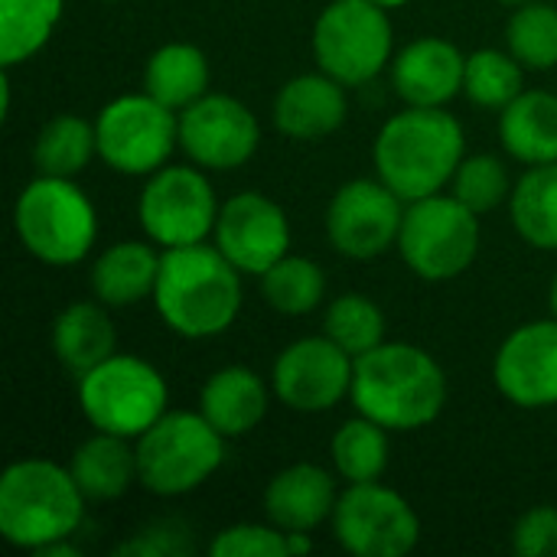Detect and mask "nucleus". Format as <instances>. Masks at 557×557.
<instances>
[{
	"mask_svg": "<svg viewBox=\"0 0 557 557\" xmlns=\"http://www.w3.org/2000/svg\"><path fill=\"white\" fill-rule=\"evenodd\" d=\"M349 398L385 431H421L444 411L447 375L428 349L382 343L356 359Z\"/></svg>",
	"mask_w": 557,
	"mask_h": 557,
	"instance_id": "obj_1",
	"label": "nucleus"
},
{
	"mask_svg": "<svg viewBox=\"0 0 557 557\" xmlns=\"http://www.w3.org/2000/svg\"><path fill=\"white\" fill-rule=\"evenodd\" d=\"M153 304L176 336L212 339L225 333L242 310V271L206 242L163 248Z\"/></svg>",
	"mask_w": 557,
	"mask_h": 557,
	"instance_id": "obj_2",
	"label": "nucleus"
},
{
	"mask_svg": "<svg viewBox=\"0 0 557 557\" xmlns=\"http://www.w3.org/2000/svg\"><path fill=\"white\" fill-rule=\"evenodd\" d=\"M375 173L405 202L441 193L463 160V127L444 108H405L375 137Z\"/></svg>",
	"mask_w": 557,
	"mask_h": 557,
	"instance_id": "obj_3",
	"label": "nucleus"
},
{
	"mask_svg": "<svg viewBox=\"0 0 557 557\" xmlns=\"http://www.w3.org/2000/svg\"><path fill=\"white\" fill-rule=\"evenodd\" d=\"M85 503L69 467L52 460H16L0 476V535L13 548L36 555L78 532Z\"/></svg>",
	"mask_w": 557,
	"mask_h": 557,
	"instance_id": "obj_4",
	"label": "nucleus"
},
{
	"mask_svg": "<svg viewBox=\"0 0 557 557\" xmlns=\"http://www.w3.org/2000/svg\"><path fill=\"white\" fill-rule=\"evenodd\" d=\"M13 228L20 245L42 264H78L95 238L98 215L82 186L69 176H36L13 206Z\"/></svg>",
	"mask_w": 557,
	"mask_h": 557,
	"instance_id": "obj_5",
	"label": "nucleus"
},
{
	"mask_svg": "<svg viewBox=\"0 0 557 557\" xmlns=\"http://www.w3.org/2000/svg\"><path fill=\"white\" fill-rule=\"evenodd\" d=\"M137 480L153 496L199 490L225 460V437L202 411H166L137 441Z\"/></svg>",
	"mask_w": 557,
	"mask_h": 557,
	"instance_id": "obj_6",
	"label": "nucleus"
},
{
	"mask_svg": "<svg viewBox=\"0 0 557 557\" xmlns=\"http://www.w3.org/2000/svg\"><path fill=\"white\" fill-rule=\"evenodd\" d=\"M163 375L137 356H111L78 379V408L95 431L137 441L166 414Z\"/></svg>",
	"mask_w": 557,
	"mask_h": 557,
	"instance_id": "obj_7",
	"label": "nucleus"
},
{
	"mask_svg": "<svg viewBox=\"0 0 557 557\" xmlns=\"http://www.w3.org/2000/svg\"><path fill=\"white\" fill-rule=\"evenodd\" d=\"M398 251L421 281H454L476 261L480 219L454 193H434L405 206Z\"/></svg>",
	"mask_w": 557,
	"mask_h": 557,
	"instance_id": "obj_8",
	"label": "nucleus"
},
{
	"mask_svg": "<svg viewBox=\"0 0 557 557\" xmlns=\"http://www.w3.org/2000/svg\"><path fill=\"white\" fill-rule=\"evenodd\" d=\"M392 42L388 7L375 0H333L313 23V55L346 88L382 75L392 62Z\"/></svg>",
	"mask_w": 557,
	"mask_h": 557,
	"instance_id": "obj_9",
	"label": "nucleus"
},
{
	"mask_svg": "<svg viewBox=\"0 0 557 557\" xmlns=\"http://www.w3.org/2000/svg\"><path fill=\"white\" fill-rule=\"evenodd\" d=\"M98 157L124 176H150L180 147V114L153 95H121L95 117Z\"/></svg>",
	"mask_w": 557,
	"mask_h": 557,
	"instance_id": "obj_10",
	"label": "nucleus"
},
{
	"mask_svg": "<svg viewBox=\"0 0 557 557\" xmlns=\"http://www.w3.org/2000/svg\"><path fill=\"white\" fill-rule=\"evenodd\" d=\"M219 202L202 166H160L150 173L137 215L147 238L160 248L199 245L215 232Z\"/></svg>",
	"mask_w": 557,
	"mask_h": 557,
	"instance_id": "obj_11",
	"label": "nucleus"
},
{
	"mask_svg": "<svg viewBox=\"0 0 557 557\" xmlns=\"http://www.w3.org/2000/svg\"><path fill=\"white\" fill-rule=\"evenodd\" d=\"M333 535L356 557H405L421 542V519L411 503L375 483H349L333 509Z\"/></svg>",
	"mask_w": 557,
	"mask_h": 557,
	"instance_id": "obj_12",
	"label": "nucleus"
},
{
	"mask_svg": "<svg viewBox=\"0 0 557 557\" xmlns=\"http://www.w3.org/2000/svg\"><path fill=\"white\" fill-rule=\"evenodd\" d=\"M405 219V199L382 180H352L336 189L326 209L330 245L352 258L369 261L398 245Z\"/></svg>",
	"mask_w": 557,
	"mask_h": 557,
	"instance_id": "obj_13",
	"label": "nucleus"
},
{
	"mask_svg": "<svg viewBox=\"0 0 557 557\" xmlns=\"http://www.w3.org/2000/svg\"><path fill=\"white\" fill-rule=\"evenodd\" d=\"M261 144V127L251 108L232 95L206 91L180 111V147L202 170L245 166Z\"/></svg>",
	"mask_w": 557,
	"mask_h": 557,
	"instance_id": "obj_14",
	"label": "nucleus"
},
{
	"mask_svg": "<svg viewBox=\"0 0 557 557\" xmlns=\"http://www.w3.org/2000/svg\"><path fill=\"white\" fill-rule=\"evenodd\" d=\"M352 372L356 359L323 333L290 343L274 362L271 385L277 401L287 408L320 414L336 408L352 392Z\"/></svg>",
	"mask_w": 557,
	"mask_h": 557,
	"instance_id": "obj_15",
	"label": "nucleus"
},
{
	"mask_svg": "<svg viewBox=\"0 0 557 557\" xmlns=\"http://www.w3.org/2000/svg\"><path fill=\"white\" fill-rule=\"evenodd\" d=\"M215 248L242 271L261 277L290 248V225L284 209L264 193L245 189L222 202L215 222Z\"/></svg>",
	"mask_w": 557,
	"mask_h": 557,
	"instance_id": "obj_16",
	"label": "nucleus"
},
{
	"mask_svg": "<svg viewBox=\"0 0 557 557\" xmlns=\"http://www.w3.org/2000/svg\"><path fill=\"white\" fill-rule=\"evenodd\" d=\"M496 388L525 411L557 405V320L519 326L496 352Z\"/></svg>",
	"mask_w": 557,
	"mask_h": 557,
	"instance_id": "obj_17",
	"label": "nucleus"
},
{
	"mask_svg": "<svg viewBox=\"0 0 557 557\" xmlns=\"http://www.w3.org/2000/svg\"><path fill=\"white\" fill-rule=\"evenodd\" d=\"M463 72L467 55L454 42L441 36H421L395 55L392 85L411 108H444L463 91Z\"/></svg>",
	"mask_w": 557,
	"mask_h": 557,
	"instance_id": "obj_18",
	"label": "nucleus"
},
{
	"mask_svg": "<svg viewBox=\"0 0 557 557\" xmlns=\"http://www.w3.org/2000/svg\"><path fill=\"white\" fill-rule=\"evenodd\" d=\"M346 85L333 75L310 72L281 85L274 95V124L290 140H320L346 121Z\"/></svg>",
	"mask_w": 557,
	"mask_h": 557,
	"instance_id": "obj_19",
	"label": "nucleus"
},
{
	"mask_svg": "<svg viewBox=\"0 0 557 557\" xmlns=\"http://www.w3.org/2000/svg\"><path fill=\"white\" fill-rule=\"evenodd\" d=\"M336 503V480L317 463H294L274 473L264 490V512L281 532H313L317 525L333 519Z\"/></svg>",
	"mask_w": 557,
	"mask_h": 557,
	"instance_id": "obj_20",
	"label": "nucleus"
},
{
	"mask_svg": "<svg viewBox=\"0 0 557 557\" xmlns=\"http://www.w3.org/2000/svg\"><path fill=\"white\" fill-rule=\"evenodd\" d=\"M268 405H271L268 385L248 366L219 369L215 375H209V382L199 392V411L225 441L251 434L264 421Z\"/></svg>",
	"mask_w": 557,
	"mask_h": 557,
	"instance_id": "obj_21",
	"label": "nucleus"
},
{
	"mask_svg": "<svg viewBox=\"0 0 557 557\" xmlns=\"http://www.w3.org/2000/svg\"><path fill=\"white\" fill-rule=\"evenodd\" d=\"M117 333L101 300H75L52 323V352L75 379L111 359Z\"/></svg>",
	"mask_w": 557,
	"mask_h": 557,
	"instance_id": "obj_22",
	"label": "nucleus"
},
{
	"mask_svg": "<svg viewBox=\"0 0 557 557\" xmlns=\"http://www.w3.org/2000/svg\"><path fill=\"white\" fill-rule=\"evenodd\" d=\"M69 473L78 483L82 496L88 503H111L121 499L131 483L137 480V444L117 434L98 431L85 444L75 447L69 460Z\"/></svg>",
	"mask_w": 557,
	"mask_h": 557,
	"instance_id": "obj_23",
	"label": "nucleus"
},
{
	"mask_svg": "<svg viewBox=\"0 0 557 557\" xmlns=\"http://www.w3.org/2000/svg\"><path fill=\"white\" fill-rule=\"evenodd\" d=\"M499 137L525 166L557 160V95L532 88L499 111Z\"/></svg>",
	"mask_w": 557,
	"mask_h": 557,
	"instance_id": "obj_24",
	"label": "nucleus"
},
{
	"mask_svg": "<svg viewBox=\"0 0 557 557\" xmlns=\"http://www.w3.org/2000/svg\"><path fill=\"white\" fill-rule=\"evenodd\" d=\"M160 255L147 242H114L91 268V294L104 307H131L153 297Z\"/></svg>",
	"mask_w": 557,
	"mask_h": 557,
	"instance_id": "obj_25",
	"label": "nucleus"
},
{
	"mask_svg": "<svg viewBox=\"0 0 557 557\" xmlns=\"http://www.w3.org/2000/svg\"><path fill=\"white\" fill-rule=\"evenodd\" d=\"M209 59L193 42H166L144 65V91L176 114L209 91Z\"/></svg>",
	"mask_w": 557,
	"mask_h": 557,
	"instance_id": "obj_26",
	"label": "nucleus"
},
{
	"mask_svg": "<svg viewBox=\"0 0 557 557\" xmlns=\"http://www.w3.org/2000/svg\"><path fill=\"white\" fill-rule=\"evenodd\" d=\"M509 212L516 232L542 251H557V160L539 163L512 186Z\"/></svg>",
	"mask_w": 557,
	"mask_h": 557,
	"instance_id": "obj_27",
	"label": "nucleus"
},
{
	"mask_svg": "<svg viewBox=\"0 0 557 557\" xmlns=\"http://www.w3.org/2000/svg\"><path fill=\"white\" fill-rule=\"evenodd\" d=\"M65 0H0V62H29L55 33Z\"/></svg>",
	"mask_w": 557,
	"mask_h": 557,
	"instance_id": "obj_28",
	"label": "nucleus"
},
{
	"mask_svg": "<svg viewBox=\"0 0 557 557\" xmlns=\"http://www.w3.org/2000/svg\"><path fill=\"white\" fill-rule=\"evenodd\" d=\"M98 153V134L95 124H88L78 114H55L52 121L42 124L33 160L42 176H78L91 157Z\"/></svg>",
	"mask_w": 557,
	"mask_h": 557,
	"instance_id": "obj_29",
	"label": "nucleus"
},
{
	"mask_svg": "<svg viewBox=\"0 0 557 557\" xmlns=\"http://www.w3.org/2000/svg\"><path fill=\"white\" fill-rule=\"evenodd\" d=\"M388 457H392L388 431L382 424H375L372 418H366V414L346 421L330 441L333 470L346 483H375V480H382V473L388 470Z\"/></svg>",
	"mask_w": 557,
	"mask_h": 557,
	"instance_id": "obj_30",
	"label": "nucleus"
},
{
	"mask_svg": "<svg viewBox=\"0 0 557 557\" xmlns=\"http://www.w3.org/2000/svg\"><path fill=\"white\" fill-rule=\"evenodd\" d=\"M264 300L284 317L313 313L326 297V274L317 261L300 255H284L261 274Z\"/></svg>",
	"mask_w": 557,
	"mask_h": 557,
	"instance_id": "obj_31",
	"label": "nucleus"
},
{
	"mask_svg": "<svg viewBox=\"0 0 557 557\" xmlns=\"http://www.w3.org/2000/svg\"><path fill=\"white\" fill-rule=\"evenodd\" d=\"M522 62L512 52L499 49H476L467 55V72H463V95L490 111H503L512 104L525 85H522Z\"/></svg>",
	"mask_w": 557,
	"mask_h": 557,
	"instance_id": "obj_32",
	"label": "nucleus"
},
{
	"mask_svg": "<svg viewBox=\"0 0 557 557\" xmlns=\"http://www.w3.org/2000/svg\"><path fill=\"white\" fill-rule=\"evenodd\" d=\"M509 52L525 69H555L557 65V7L545 0L519 3V10L509 16L506 26Z\"/></svg>",
	"mask_w": 557,
	"mask_h": 557,
	"instance_id": "obj_33",
	"label": "nucleus"
},
{
	"mask_svg": "<svg viewBox=\"0 0 557 557\" xmlns=\"http://www.w3.org/2000/svg\"><path fill=\"white\" fill-rule=\"evenodd\" d=\"M323 333L346 349L352 359L366 356L369 349L385 343V317L379 304H372L362 294H343L326 307Z\"/></svg>",
	"mask_w": 557,
	"mask_h": 557,
	"instance_id": "obj_34",
	"label": "nucleus"
},
{
	"mask_svg": "<svg viewBox=\"0 0 557 557\" xmlns=\"http://www.w3.org/2000/svg\"><path fill=\"white\" fill-rule=\"evenodd\" d=\"M450 183H454V196L476 215L493 212L496 206H503L512 196V183H509L503 160H496L490 153L463 157Z\"/></svg>",
	"mask_w": 557,
	"mask_h": 557,
	"instance_id": "obj_35",
	"label": "nucleus"
},
{
	"mask_svg": "<svg viewBox=\"0 0 557 557\" xmlns=\"http://www.w3.org/2000/svg\"><path fill=\"white\" fill-rule=\"evenodd\" d=\"M209 552L215 557H290L287 535L277 525H258V522L222 529L209 545Z\"/></svg>",
	"mask_w": 557,
	"mask_h": 557,
	"instance_id": "obj_36",
	"label": "nucleus"
},
{
	"mask_svg": "<svg viewBox=\"0 0 557 557\" xmlns=\"http://www.w3.org/2000/svg\"><path fill=\"white\" fill-rule=\"evenodd\" d=\"M512 552L519 557H557V509L535 506L512 529Z\"/></svg>",
	"mask_w": 557,
	"mask_h": 557,
	"instance_id": "obj_37",
	"label": "nucleus"
},
{
	"mask_svg": "<svg viewBox=\"0 0 557 557\" xmlns=\"http://www.w3.org/2000/svg\"><path fill=\"white\" fill-rule=\"evenodd\" d=\"M193 555V539L183 525L173 522H160L150 525L144 532H137L134 539L121 542L114 548V557H183Z\"/></svg>",
	"mask_w": 557,
	"mask_h": 557,
	"instance_id": "obj_38",
	"label": "nucleus"
},
{
	"mask_svg": "<svg viewBox=\"0 0 557 557\" xmlns=\"http://www.w3.org/2000/svg\"><path fill=\"white\" fill-rule=\"evenodd\" d=\"M284 535H287V552H290V555H307V552H313L310 532H284Z\"/></svg>",
	"mask_w": 557,
	"mask_h": 557,
	"instance_id": "obj_39",
	"label": "nucleus"
},
{
	"mask_svg": "<svg viewBox=\"0 0 557 557\" xmlns=\"http://www.w3.org/2000/svg\"><path fill=\"white\" fill-rule=\"evenodd\" d=\"M36 557H78V548L69 539H62V542H52L42 552H36Z\"/></svg>",
	"mask_w": 557,
	"mask_h": 557,
	"instance_id": "obj_40",
	"label": "nucleus"
},
{
	"mask_svg": "<svg viewBox=\"0 0 557 557\" xmlns=\"http://www.w3.org/2000/svg\"><path fill=\"white\" fill-rule=\"evenodd\" d=\"M548 300H552V313H555V320H557V274H555V281H552V294H548Z\"/></svg>",
	"mask_w": 557,
	"mask_h": 557,
	"instance_id": "obj_41",
	"label": "nucleus"
},
{
	"mask_svg": "<svg viewBox=\"0 0 557 557\" xmlns=\"http://www.w3.org/2000/svg\"><path fill=\"white\" fill-rule=\"evenodd\" d=\"M375 3H382V7H388V10H395V7H405V3H411V0H375Z\"/></svg>",
	"mask_w": 557,
	"mask_h": 557,
	"instance_id": "obj_42",
	"label": "nucleus"
},
{
	"mask_svg": "<svg viewBox=\"0 0 557 557\" xmlns=\"http://www.w3.org/2000/svg\"><path fill=\"white\" fill-rule=\"evenodd\" d=\"M503 3H516L519 7V3H529V0H503Z\"/></svg>",
	"mask_w": 557,
	"mask_h": 557,
	"instance_id": "obj_43",
	"label": "nucleus"
}]
</instances>
